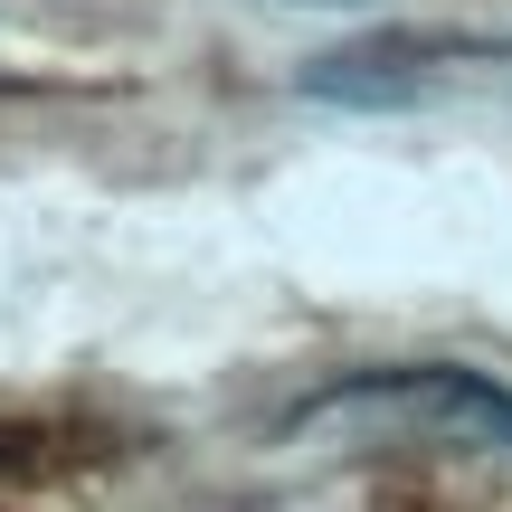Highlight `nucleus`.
Returning a JSON list of instances; mask_svg holds the SVG:
<instances>
[{
	"label": "nucleus",
	"instance_id": "7ed1b4c3",
	"mask_svg": "<svg viewBox=\"0 0 512 512\" xmlns=\"http://www.w3.org/2000/svg\"><path fill=\"white\" fill-rule=\"evenodd\" d=\"M0 86H10V76H0Z\"/></svg>",
	"mask_w": 512,
	"mask_h": 512
},
{
	"label": "nucleus",
	"instance_id": "f257e3e1",
	"mask_svg": "<svg viewBox=\"0 0 512 512\" xmlns=\"http://www.w3.org/2000/svg\"><path fill=\"white\" fill-rule=\"evenodd\" d=\"M446 57H503V48L494 38H361V48L313 57L304 95H332V105H408L418 67H446Z\"/></svg>",
	"mask_w": 512,
	"mask_h": 512
},
{
	"label": "nucleus",
	"instance_id": "f03ea898",
	"mask_svg": "<svg viewBox=\"0 0 512 512\" xmlns=\"http://www.w3.org/2000/svg\"><path fill=\"white\" fill-rule=\"evenodd\" d=\"M351 399H427L437 418L484 427V437H503V446H512V389L475 380V370H361V380H342L323 408H351Z\"/></svg>",
	"mask_w": 512,
	"mask_h": 512
}]
</instances>
